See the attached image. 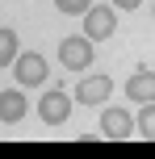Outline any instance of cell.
Returning <instances> with one entry per match:
<instances>
[{"mask_svg":"<svg viewBox=\"0 0 155 159\" xmlns=\"http://www.w3.org/2000/svg\"><path fill=\"white\" fill-rule=\"evenodd\" d=\"M46 75H50L46 59L34 55V50H25V55L13 59V80H17L21 88H42V84H46Z\"/></svg>","mask_w":155,"mask_h":159,"instance_id":"obj_1","label":"cell"},{"mask_svg":"<svg viewBox=\"0 0 155 159\" xmlns=\"http://www.w3.org/2000/svg\"><path fill=\"white\" fill-rule=\"evenodd\" d=\"M59 59H63L67 71H84L92 63V38L88 34H71V38L59 42Z\"/></svg>","mask_w":155,"mask_h":159,"instance_id":"obj_2","label":"cell"},{"mask_svg":"<svg viewBox=\"0 0 155 159\" xmlns=\"http://www.w3.org/2000/svg\"><path fill=\"white\" fill-rule=\"evenodd\" d=\"M113 30H117V8L113 4H92L88 13H84V34H88L92 42L113 38Z\"/></svg>","mask_w":155,"mask_h":159,"instance_id":"obj_3","label":"cell"},{"mask_svg":"<svg viewBox=\"0 0 155 159\" xmlns=\"http://www.w3.org/2000/svg\"><path fill=\"white\" fill-rule=\"evenodd\" d=\"M67 113H71V96L63 92V88H55V92H42V105H38V117L46 121V126H63Z\"/></svg>","mask_w":155,"mask_h":159,"instance_id":"obj_4","label":"cell"},{"mask_svg":"<svg viewBox=\"0 0 155 159\" xmlns=\"http://www.w3.org/2000/svg\"><path fill=\"white\" fill-rule=\"evenodd\" d=\"M134 134V117L126 109H105L101 113V138H113V143H126Z\"/></svg>","mask_w":155,"mask_h":159,"instance_id":"obj_5","label":"cell"},{"mask_svg":"<svg viewBox=\"0 0 155 159\" xmlns=\"http://www.w3.org/2000/svg\"><path fill=\"white\" fill-rule=\"evenodd\" d=\"M109 92H113V80L109 75H88V80H80V88H75V101L80 105H105Z\"/></svg>","mask_w":155,"mask_h":159,"instance_id":"obj_6","label":"cell"},{"mask_svg":"<svg viewBox=\"0 0 155 159\" xmlns=\"http://www.w3.org/2000/svg\"><path fill=\"white\" fill-rule=\"evenodd\" d=\"M126 96H130V101H139V105L155 101V71L139 67V71H134L130 80H126Z\"/></svg>","mask_w":155,"mask_h":159,"instance_id":"obj_7","label":"cell"},{"mask_svg":"<svg viewBox=\"0 0 155 159\" xmlns=\"http://www.w3.org/2000/svg\"><path fill=\"white\" fill-rule=\"evenodd\" d=\"M21 117H25V92H21V84H17V88H8V92H0V121H4V126H17Z\"/></svg>","mask_w":155,"mask_h":159,"instance_id":"obj_8","label":"cell"},{"mask_svg":"<svg viewBox=\"0 0 155 159\" xmlns=\"http://www.w3.org/2000/svg\"><path fill=\"white\" fill-rule=\"evenodd\" d=\"M17 55H21V42H17V30H8V25H4V30H0V67H8V63H13Z\"/></svg>","mask_w":155,"mask_h":159,"instance_id":"obj_9","label":"cell"},{"mask_svg":"<svg viewBox=\"0 0 155 159\" xmlns=\"http://www.w3.org/2000/svg\"><path fill=\"white\" fill-rule=\"evenodd\" d=\"M139 134L155 143V101H147V105H143V113H139Z\"/></svg>","mask_w":155,"mask_h":159,"instance_id":"obj_10","label":"cell"},{"mask_svg":"<svg viewBox=\"0 0 155 159\" xmlns=\"http://www.w3.org/2000/svg\"><path fill=\"white\" fill-rule=\"evenodd\" d=\"M55 8L67 13V17H84V13L92 8V0H55Z\"/></svg>","mask_w":155,"mask_h":159,"instance_id":"obj_11","label":"cell"},{"mask_svg":"<svg viewBox=\"0 0 155 159\" xmlns=\"http://www.w3.org/2000/svg\"><path fill=\"white\" fill-rule=\"evenodd\" d=\"M143 0H113V8H122V13H130V8H139Z\"/></svg>","mask_w":155,"mask_h":159,"instance_id":"obj_12","label":"cell"}]
</instances>
